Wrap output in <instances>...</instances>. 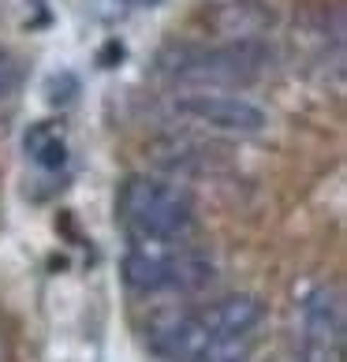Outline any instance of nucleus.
Masks as SVG:
<instances>
[{
  "label": "nucleus",
  "mask_w": 347,
  "mask_h": 362,
  "mask_svg": "<svg viewBox=\"0 0 347 362\" xmlns=\"http://www.w3.org/2000/svg\"><path fill=\"white\" fill-rule=\"evenodd\" d=\"M26 153H30L34 165L42 168H64V160H68V142H64V131L52 127V124H34L26 131Z\"/></svg>",
  "instance_id": "obj_8"
},
{
  "label": "nucleus",
  "mask_w": 347,
  "mask_h": 362,
  "mask_svg": "<svg viewBox=\"0 0 347 362\" xmlns=\"http://www.w3.org/2000/svg\"><path fill=\"white\" fill-rule=\"evenodd\" d=\"M116 209L139 243H168L191 228V198L153 176H127Z\"/></svg>",
  "instance_id": "obj_1"
},
{
  "label": "nucleus",
  "mask_w": 347,
  "mask_h": 362,
  "mask_svg": "<svg viewBox=\"0 0 347 362\" xmlns=\"http://www.w3.org/2000/svg\"><path fill=\"white\" fill-rule=\"evenodd\" d=\"M250 358V337H217L206 344L198 362H247Z\"/></svg>",
  "instance_id": "obj_10"
},
{
  "label": "nucleus",
  "mask_w": 347,
  "mask_h": 362,
  "mask_svg": "<svg viewBox=\"0 0 347 362\" xmlns=\"http://www.w3.org/2000/svg\"><path fill=\"white\" fill-rule=\"evenodd\" d=\"M213 280V262L194 250L172 254L168 258V288L172 291H198Z\"/></svg>",
  "instance_id": "obj_9"
},
{
  "label": "nucleus",
  "mask_w": 347,
  "mask_h": 362,
  "mask_svg": "<svg viewBox=\"0 0 347 362\" xmlns=\"http://www.w3.org/2000/svg\"><path fill=\"white\" fill-rule=\"evenodd\" d=\"M198 317H202V325L213 340L217 337H250V329L261 321V303L254 295H228V299L213 303Z\"/></svg>",
  "instance_id": "obj_6"
},
{
  "label": "nucleus",
  "mask_w": 347,
  "mask_h": 362,
  "mask_svg": "<svg viewBox=\"0 0 347 362\" xmlns=\"http://www.w3.org/2000/svg\"><path fill=\"white\" fill-rule=\"evenodd\" d=\"M168 258L172 254L161 250L157 243H139L124 258V280L135 291H165L168 288Z\"/></svg>",
  "instance_id": "obj_7"
},
{
  "label": "nucleus",
  "mask_w": 347,
  "mask_h": 362,
  "mask_svg": "<svg viewBox=\"0 0 347 362\" xmlns=\"http://www.w3.org/2000/svg\"><path fill=\"white\" fill-rule=\"evenodd\" d=\"M75 90H78V78H75L71 71L49 78V101H52V105H68V101L75 98Z\"/></svg>",
  "instance_id": "obj_11"
},
{
  "label": "nucleus",
  "mask_w": 347,
  "mask_h": 362,
  "mask_svg": "<svg viewBox=\"0 0 347 362\" xmlns=\"http://www.w3.org/2000/svg\"><path fill=\"white\" fill-rule=\"evenodd\" d=\"M131 4H135V8H157L161 0H131Z\"/></svg>",
  "instance_id": "obj_13"
},
{
  "label": "nucleus",
  "mask_w": 347,
  "mask_h": 362,
  "mask_svg": "<svg viewBox=\"0 0 347 362\" xmlns=\"http://www.w3.org/2000/svg\"><path fill=\"white\" fill-rule=\"evenodd\" d=\"M269 68V49L254 37H239V42H224L217 49H202L180 60L176 83L191 90H235L250 86L254 78Z\"/></svg>",
  "instance_id": "obj_2"
},
{
  "label": "nucleus",
  "mask_w": 347,
  "mask_h": 362,
  "mask_svg": "<svg viewBox=\"0 0 347 362\" xmlns=\"http://www.w3.org/2000/svg\"><path fill=\"white\" fill-rule=\"evenodd\" d=\"M213 337L198 314H168L150 325V347L165 362H198Z\"/></svg>",
  "instance_id": "obj_5"
},
{
  "label": "nucleus",
  "mask_w": 347,
  "mask_h": 362,
  "mask_svg": "<svg viewBox=\"0 0 347 362\" xmlns=\"http://www.w3.org/2000/svg\"><path fill=\"white\" fill-rule=\"evenodd\" d=\"M176 112L187 124H198L206 131H224V135H261L269 116L261 105L235 98V93H217V90H194L176 101Z\"/></svg>",
  "instance_id": "obj_3"
},
{
  "label": "nucleus",
  "mask_w": 347,
  "mask_h": 362,
  "mask_svg": "<svg viewBox=\"0 0 347 362\" xmlns=\"http://www.w3.org/2000/svg\"><path fill=\"white\" fill-rule=\"evenodd\" d=\"M16 78H19L16 64H11V57H4V52H0V98H4V93H11Z\"/></svg>",
  "instance_id": "obj_12"
},
{
  "label": "nucleus",
  "mask_w": 347,
  "mask_h": 362,
  "mask_svg": "<svg viewBox=\"0 0 347 362\" xmlns=\"http://www.w3.org/2000/svg\"><path fill=\"white\" fill-rule=\"evenodd\" d=\"M302 362H343V299L317 288L302 299Z\"/></svg>",
  "instance_id": "obj_4"
}]
</instances>
